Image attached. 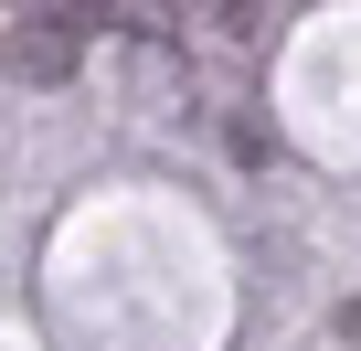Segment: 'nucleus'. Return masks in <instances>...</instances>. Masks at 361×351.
I'll list each match as a JSON object with an SVG mask.
<instances>
[{
    "label": "nucleus",
    "mask_w": 361,
    "mask_h": 351,
    "mask_svg": "<svg viewBox=\"0 0 361 351\" xmlns=\"http://www.w3.org/2000/svg\"><path fill=\"white\" fill-rule=\"evenodd\" d=\"M75 22L85 11H22L11 32H0V64H11V75H64L75 64Z\"/></svg>",
    "instance_id": "f257e3e1"
}]
</instances>
